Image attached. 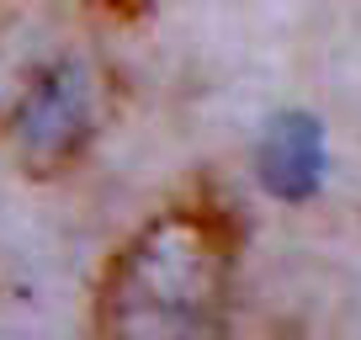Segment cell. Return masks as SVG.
<instances>
[{"label":"cell","mask_w":361,"mask_h":340,"mask_svg":"<svg viewBox=\"0 0 361 340\" xmlns=\"http://www.w3.org/2000/svg\"><path fill=\"white\" fill-rule=\"evenodd\" d=\"M239 218L218 192H192L144 218L96 282V340H234Z\"/></svg>","instance_id":"cell-1"},{"label":"cell","mask_w":361,"mask_h":340,"mask_svg":"<svg viewBox=\"0 0 361 340\" xmlns=\"http://www.w3.org/2000/svg\"><path fill=\"white\" fill-rule=\"evenodd\" d=\"M106 123V75L85 54H43L32 59L16 91L0 107V138L22 176L54 181L69 176Z\"/></svg>","instance_id":"cell-2"},{"label":"cell","mask_w":361,"mask_h":340,"mask_svg":"<svg viewBox=\"0 0 361 340\" xmlns=\"http://www.w3.org/2000/svg\"><path fill=\"white\" fill-rule=\"evenodd\" d=\"M319 176H324V133H319V123L303 112L276 117L266 128V144H260L266 192L282 197V202H303V197L319 192Z\"/></svg>","instance_id":"cell-3"},{"label":"cell","mask_w":361,"mask_h":340,"mask_svg":"<svg viewBox=\"0 0 361 340\" xmlns=\"http://www.w3.org/2000/svg\"><path fill=\"white\" fill-rule=\"evenodd\" d=\"M90 11H106V16H123V22H133V16H144V11H154L159 0H85Z\"/></svg>","instance_id":"cell-4"}]
</instances>
